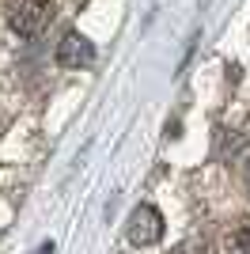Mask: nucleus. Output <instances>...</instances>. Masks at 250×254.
Returning a JSON list of instances; mask_svg holds the SVG:
<instances>
[{
	"instance_id": "nucleus-1",
	"label": "nucleus",
	"mask_w": 250,
	"mask_h": 254,
	"mask_svg": "<svg viewBox=\"0 0 250 254\" xmlns=\"http://www.w3.org/2000/svg\"><path fill=\"white\" fill-rule=\"evenodd\" d=\"M4 19H8L11 34L34 38V34H42L46 23H50V0H8Z\"/></svg>"
},
{
	"instance_id": "nucleus-2",
	"label": "nucleus",
	"mask_w": 250,
	"mask_h": 254,
	"mask_svg": "<svg viewBox=\"0 0 250 254\" xmlns=\"http://www.w3.org/2000/svg\"><path fill=\"white\" fill-rule=\"evenodd\" d=\"M159 235H163V212L156 205H136L129 212V243L152 247V243H159Z\"/></svg>"
},
{
	"instance_id": "nucleus-3",
	"label": "nucleus",
	"mask_w": 250,
	"mask_h": 254,
	"mask_svg": "<svg viewBox=\"0 0 250 254\" xmlns=\"http://www.w3.org/2000/svg\"><path fill=\"white\" fill-rule=\"evenodd\" d=\"M95 61V46L83 38L80 31H68L57 42V64L61 68H87V64Z\"/></svg>"
},
{
	"instance_id": "nucleus-4",
	"label": "nucleus",
	"mask_w": 250,
	"mask_h": 254,
	"mask_svg": "<svg viewBox=\"0 0 250 254\" xmlns=\"http://www.w3.org/2000/svg\"><path fill=\"white\" fill-rule=\"evenodd\" d=\"M235 251L250 254V224H247V228H239V235H235Z\"/></svg>"
},
{
	"instance_id": "nucleus-5",
	"label": "nucleus",
	"mask_w": 250,
	"mask_h": 254,
	"mask_svg": "<svg viewBox=\"0 0 250 254\" xmlns=\"http://www.w3.org/2000/svg\"><path fill=\"white\" fill-rule=\"evenodd\" d=\"M247 182H250V156H247Z\"/></svg>"
}]
</instances>
